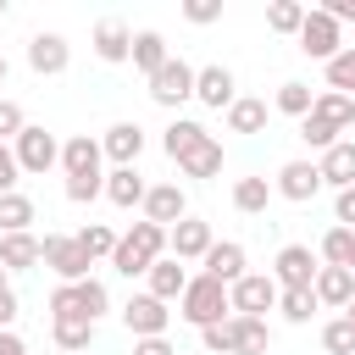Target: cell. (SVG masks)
<instances>
[{
  "label": "cell",
  "instance_id": "54",
  "mask_svg": "<svg viewBox=\"0 0 355 355\" xmlns=\"http://www.w3.org/2000/svg\"><path fill=\"white\" fill-rule=\"evenodd\" d=\"M0 17H6V0H0Z\"/></svg>",
  "mask_w": 355,
  "mask_h": 355
},
{
  "label": "cell",
  "instance_id": "28",
  "mask_svg": "<svg viewBox=\"0 0 355 355\" xmlns=\"http://www.w3.org/2000/svg\"><path fill=\"white\" fill-rule=\"evenodd\" d=\"M311 111H316V116H327L338 133H349V128H355V100H349V94H333V89H322Z\"/></svg>",
  "mask_w": 355,
  "mask_h": 355
},
{
  "label": "cell",
  "instance_id": "25",
  "mask_svg": "<svg viewBox=\"0 0 355 355\" xmlns=\"http://www.w3.org/2000/svg\"><path fill=\"white\" fill-rule=\"evenodd\" d=\"M50 333H55L61 355H83L94 344V322L89 316H50Z\"/></svg>",
  "mask_w": 355,
  "mask_h": 355
},
{
  "label": "cell",
  "instance_id": "40",
  "mask_svg": "<svg viewBox=\"0 0 355 355\" xmlns=\"http://www.w3.org/2000/svg\"><path fill=\"white\" fill-rule=\"evenodd\" d=\"M277 311H283L288 322H311V311H316V288H283V294H277Z\"/></svg>",
  "mask_w": 355,
  "mask_h": 355
},
{
  "label": "cell",
  "instance_id": "16",
  "mask_svg": "<svg viewBox=\"0 0 355 355\" xmlns=\"http://www.w3.org/2000/svg\"><path fill=\"white\" fill-rule=\"evenodd\" d=\"M100 139H89V133H72L67 144H61V166H67V178H105L100 172Z\"/></svg>",
  "mask_w": 355,
  "mask_h": 355
},
{
  "label": "cell",
  "instance_id": "47",
  "mask_svg": "<svg viewBox=\"0 0 355 355\" xmlns=\"http://www.w3.org/2000/svg\"><path fill=\"white\" fill-rule=\"evenodd\" d=\"M322 11H327L333 22H355V0H327Z\"/></svg>",
  "mask_w": 355,
  "mask_h": 355
},
{
  "label": "cell",
  "instance_id": "29",
  "mask_svg": "<svg viewBox=\"0 0 355 355\" xmlns=\"http://www.w3.org/2000/svg\"><path fill=\"white\" fill-rule=\"evenodd\" d=\"M205 139H211V133H205L200 122H189V116H178V122L166 128V139H161V144H166V155H172V161H183V155H189L194 144H205Z\"/></svg>",
  "mask_w": 355,
  "mask_h": 355
},
{
  "label": "cell",
  "instance_id": "46",
  "mask_svg": "<svg viewBox=\"0 0 355 355\" xmlns=\"http://www.w3.org/2000/svg\"><path fill=\"white\" fill-rule=\"evenodd\" d=\"M333 216H338V227H355V189H338V200H333Z\"/></svg>",
  "mask_w": 355,
  "mask_h": 355
},
{
  "label": "cell",
  "instance_id": "39",
  "mask_svg": "<svg viewBox=\"0 0 355 355\" xmlns=\"http://www.w3.org/2000/svg\"><path fill=\"white\" fill-rule=\"evenodd\" d=\"M311 105H316V94H311L305 83H283V89H277V111H283V116H300V122H305Z\"/></svg>",
  "mask_w": 355,
  "mask_h": 355
},
{
  "label": "cell",
  "instance_id": "49",
  "mask_svg": "<svg viewBox=\"0 0 355 355\" xmlns=\"http://www.w3.org/2000/svg\"><path fill=\"white\" fill-rule=\"evenodd\" d=\"M11 322H17V294H11V288H6V294H0V333H6V327H11Z\"/></svg>",
  "mask_w": 355,
  "mask_h": 355
},
{
  "label": "cell",
  "instance_id": "31",
  "mask_svg": "<svg viewBox=\"0 0 355 355\" xmlns=\"http://www.w3.org/2000/svg\"><path fill=\"white\" fill-rule=\"evenodd\" d=\"M28 222H33V200L17 189V194H0V239L6 233H28Z\"/></svg>",
  "mask_w": 355,
  "mask_h": 355
},
{
  "label": "cell",
  "instance_id": "18",
  "mask_svg": "<svg viewBox=\"0 0 355 355\" xmlns=\"http://www.w3.org/2000/svg\"><path fill=\"white\" fill-rule=\"evenodd\" d=\"M100 150H105L116 166H133L139 150H144V128H139V122H111L105 139H100Z\"/></svg>",
  "mask_w": 355,
  "mask_h": 355
},
{
  "label": "cell",
  "instance_id": "5",
  "mask_svg": "<svg viewBox=\"0 0 355 355\" xmlns=\"http://www.w3.org/2000/svg\"><path fill=\"white\" fill-rule=\"evenodd\" d=\"M11 150H17V166H22V172H39V178H44V172L61 161L55 133H50V128H33V122L17 133V144H11Z\"/></svg>",
  "mask_w": 355,
  "mask_h": 355
},
{
  "label": "cell",
  "instance_id": "37",
  "mask_svg": "<svg viewBox=\"0 0 355 355\" xmlns=\"http://www.w3.org/2000/svg\"><path fill=\"white\" fill-rule=\"evenodd\" d=\"M300 139H305V144H311V150H322V155H327V150H333V144H338V139H344V133H338V128H333V122H327V116H316V111H311V116H305V122H300Z\"/></svg>",
  "mask_w": 355,
  "mask_h": 355
},
{
  "label": "cell",
  "instance_id": "32",
  "mask_svg": "<svg viewBox=\"0 0 355 355\" xmlns=\"http://www.w3.org/2000/svg\"><path fill=\"white\" fill-rule=\"evenodd\" d=\"M178 166H183L189 178H216V172H222V144H216V139H205V144H194Z\"/></svg>",
  "mask_w": 355,
  "mask_h": 355
},
{
  "label": "cell",
  "instance_id": "13",
  "mask_svg": "<svg viewBox=\"0 0 355 355\" xmlns=\"http://www.w3.org/2000/svg\"><path fill=\"white\" fill-rule=\"evenodd\" d=\"M67 61H72V44H67L61 33H33V39H28V67H33L39 78L67 72Z\"/></svg>",
  "mask_w": 355,
  "mask_h": 355
},
{
  "label": "cell",
  "instance_id": "14",
  "mask_svg": "<svg viewBox=\"0 0 355 355\" xmlns=\"http://www.w3.org/2000/svg\"><path fill=\"white\" fill-rule=\"evenodd\" d=\"M283 200H294V205H305V200H316V189H322V172H316V161H283V172H277V183H272Z\"/></svg>",
  "mask_w": 355,
  "mask_h": 355
},
{
  "label": "cell",
  "instance_id": "22",
  "mask_svg": "<svg viewBox=\"0 0 355 355\" xmlns=\"http://www.w3.org/2000/svg\"><path fill=\"white\" fill-rule=\"evenodd\" d=\"M39 261H44V239H33V233H6L0 239V266L6 272H28Z\"/></svg>",
  "mask_w": 355,
  "mask_h": 355
},
{
  "label": "cell",
  "instance_id": "45",
  "mask_svg": "<svg viewBox=\"0 0 355 355\" xmlns=\"http://www.w3.org/2000/svg\"><path fill=\"white\" fill-rule=\"evenodd\" d=\"M183 17L205 28V22H216V17H222V0H183Z\"/></svg>",
  "mask_w": 355,
  "mask_h": 355
},
{
  "label": "cell",
  "instance_id": "12",
  "mask_svg": "<svg viewBox=\"0 0 355 355\" xmlns=\"http://www.w3.org/2000/svg\"><path fill=\"white\" fill-rule=\"evenodd\" d=\"M211 244H216V239H211V222H200V216H183V222L166 233V250H172L178 261H205Z\"/></svg>",
  "mask_w": 355,
  "mask_h": 355
},
{
  "label": "cell",
  "instance_id": "55",
  "mask_svg": "<svg viewBox=\"0 0 355 355\" xmlns=\"http://www.w3.org/2000/svg\"><path fill=\"white\" fill-rule=\"evenodd\" d=\"M349 272H355V255H349Z\"/></svg>",
  "mask_w": 355,
  "mask_h": 355
},
{
  "label": "cell",
  "instance_id": "19",
  "mask_svg": "<svg viewBox=\"0 0 355 355\" xmlns=\"http://www.w3.org/2000/svg\"><path fill=\"white\" fill-rule=\"evenodd\" d=\"M349 300H355V272L349 266H322L316 272V305L349 311Z\"/></svg>",
  "mask_w": 355,
  "mask_h": 355
},
{
  "label": "cell",
  "instance_id": "51",
  "mask_svg": "<svg viewBox=\"0 0 355 355\" xmlns=\"http://www.w3.org/2000/svg\"><path fill=\"white\" fill-rule=\"evenodd\" d=\"M6 277H11V272H6V266H0V294H6V288H11V283H6Z\"/></svg>",
  "mask_w": 355,
  "mask_h": 355
},
{
  "label": "cell",
  "instance_id": "10",
  "mask_svg": "<svg viewBox=\"0 0 355 355\" xmlns=\"http://www.w3.org/2000/svg\"><path fill=\"white\" fill-rule=\"evenodd\" d=\"M300 50H305V55H316V61H333V55L344 50V33H338V22H333L322 6L305 17V28H300Z\"/></svg>",
  "mask_w": 355,
  "mask_h": 355
},
{
  "label": "cell",
  "instance_id": "7",
  "mask_svg": "<svg viewBox=\"0 0 355 355\" xmlns=\"http://www.w3.org/2000/svg\"><path fill=\"white\" fill-rule=\"evenodd\" d=\"M277 283H272V272H244L233 288H227V300H233V316H261V311H272L277 305Z\"/></svg>",
  "mask_w": 355,
  "mask_h": 355
},
{
  "label": "cell",
  "instance_id": "15",
  "mask_svg": "<svg viewBox=\"0 0 355 355\" xmlns=\"http://www.w3.org/2000/svg\"><path fill=\"white\" fill-rule=\"evenodd\" d=\"M233 89H239V83H233V72H227V67H200V72H194V100H200V105H211V111H227V105L239 100Z\"/></svg>",
  "mask_w": 355,
  "mask_h": 355
},
{
  "label": "cell",
  "instance_id": "44",
  "mask_svg": "<svg viewBox=\"0 0 355 355\" xmlns=\"http://www.w3.org/2000/svg\"><path fill=\"white\" fill-rule=\"evenodd\" d=\"M17 178H22L17 150H11V144H0V194H17Z\"/></svg>",
  "mask_w": 355,
  "mask_h": 355
},
{
  "label": "cell",
  "instance_id": "48",
  "mask_svg": "<svg viewBox=\"0 0 355 355\" xmlns=\"http://www.w3.org/2000/svg\"><path fill=\"white\" fill-rule=\"evenodd\" d=\"M133 355H178V349H172L166 338H139V344H133Z\"/></svg>",
  "mask_w": 355,
  "mask_h": 355
},
{
  "label": "cell",
  "instance_id": "41",
  "mask_svg": "<svg viewBox=\"0 0 355 355\" xmlns=\"http://www.w3.org/2000/svg\"><path fill=\"white\" fill-rule=\"evenodd\" d=\"M78 244L100 261V255H116V244H122V233H111V227H100V222H89L83 233H78Z\"/></svg>",
  "mask_w": 355,
  "mask_h": 355
},
{
  "label": "cell",
  "instance_id": "52",
  "mask_svg": "<svg viewBox=\"0 0 355 355\" xmlns=\"http://www.w3.org/2000/svg\"><path fill=\"white\" fill-rule=\"evenodd\" d=\"M344 316H349V322H355V300H349V311H344Z\"/></svg>",
  "mask_w": 355,
  "mask_h": 355
},
{
  "label": "cell",
  "instance_id": "53",
  "mask_svg": "<svg viewBox=\"0 0 355 355\" xmlns=\"http://www.w3.org/2000/svg\"><path fill=\"white\" fill-rule=\"evenodd\" d=\"M0 83H6V55H0Z\"/></svg>",
  "mask_w": 355,
  "mask_h": 355
},
{
  "label": "cell",
  "instance_id": "33",
  "mask_svg": "<svg viewBox=\"0 0 355 355\" xmlns=\"http://www.w3.org/2000/svg\"><path fill=\"white\" fill-rule=\"evenodd\" d=\"M227 128L233 133H261L266 128V100H233L227 105Z\"/></svg>",
  "mask_w": 355,
  "mask_h": 355
},
{
  "label": "cell",
  "instance_id": "38",
  "mask_svg": "<svg viewBox=\"0 0 355 355\" xmlns=\"http://www.w3.org/2000/svg\"><path fill=\"white\" fill-rule=\"evenodd\" d=\"M322 349H327V355H355V322H349V316H333V322L322 327Z\"/></svg>",
  "mask_w": 355,
  "mask_h": 355
},
{
  "label": "cell",
  "instance_id": "3",
  "mask_svg": "<svg viewBox=\"0 0 355 355\" xmlns=\"http://www.w3.org/2000/svg\"><path fill=\"white\" fill-rule=\"evenodd\" d=\"M178 316L183 322H194V327H216V322H227L233 316V300H227V283H216V277H189V288H183V300H178Z\"/></svg>",
  "mask_w": 355,
  "mask_h": 355
},
{
  "label": "cell",
  "instance_id": "9",
  "mask_svg": "<svg viewBox=\"0 0 355 355\" xmlns=\"http://www.w3.org/2000/svg\"><path fill=\"white\" fill-rule=\"evenodd\" d=\"M122 322H128L133 338H166L172 311H166V300H155V294H133V300L122 305Z\"/></svg>",
  "mask_w": 355,
  "mask_h": 355
},
{
  "label": "cell",
  "instance_id": "42",
  "mask_svg": "<svg viewBox=\"0 0 355 355\" xmlns=\"http://www.w3.org/2000/svg\"><path fill=\"white\" fill-rule=\"evenodd\" d=\"M22 128H28L22 105H17V100H0V144H6V139L17 144V133H22Z\"/></svg>",
  "mask_w": 355,
  "mask_h": 355
},
{
  "label": "cell",
  "instance_id": "21",
  "mask_svg": "<svg viewBox=\"0 0 355 355\" xmlns=\"http://www.w3.org/2000/svg\"><path fill=\"white\" fill-rule=\"evenodd\" d=\"M144 277H150V288H144V294H155V300H183V288H189V272H183V261H178V255H161Z\"/></svg>",
  "mask_w": 355,
  "mask_h": 355
},
{
  "label": "cell",
  "instance_id": "24",
  "mask_svg": "<svg viewBox=\"0 0 355 355\" xmlns=\"http://www.w3.org/2000/svg\"><path fill=\"white\" fill-rule=\"evenodd\" d=\"M205 277H216V283H239L244 277V244H233V239H222V244H211V255H205Z\"/></svg>",
  "mask_w": 355,
  "mask_h": 355
},
{
  "label": "cell",
  "instance_id": "11",
  "mask_svg": "<svg viewBox=\"0 0 355 355\" xmlns=\"http://www.w3.org/2000/svg\"><path fill=\"white\" fill-rule=\"evenodd\" d=\"M183 216H189V194H183L178 183H155V189L144 194V222H155V227L172 233Z\"/></svg>",
  "mask_w": 355,
  "mask_h": 355
},
{
  "label": "cell",
  "instance_id": "43",
  "mask_svg": "<svg viewBox=\"0 0 355 355\" xmlns=\"http://www.w3.org/2000/svg\"><path fill=\"white\" fill-rule=\"evenodd\" d=\"M94 194H105V178H67V200L72 205H89Z\"/></svg>",
  "mask_w": 355,
  "mask_h": 355
},
{
  "label": "cell",
  "instance_id": "36",
  "mask_svg": "<svg viewBox=\"0 0 355 355\" xmlns=\"http://www.w3.org/2000/svg\"><path fill=\"white\" fill-rule=\"evenodd\" d=\"M355 255V227H327L322 239V266H349Z\"/></svg>",
  "mask_w": 355,
  "mask_h": 355
},
{
  "label": "cell",
  "instance_id": "17",
  "mask_svg": "<svg viewBox=\"0 0 355 355\" xmlns=\"http://www.w3.org/2000/svg\"><path fill=\"white\" fill-rule=\"evenodd\" d=\"M94 55L100 61H133V28L128 22H116V17H105V22H94Z\"/></svg>",
  "mask_w": 355,
  "mask_h": 355
},
{
  "label": "cell",
  "instance_id": "26",
  "mask_svg": "<svg viewBox=\"0 0 355 355\" xmlns=\"http://www.w3.org/2000/svg\"><path fill=\"white\" fill-rule=\"evenodd\" d=\"M172 61V50H166V39L155 33V28H144V33H133V67L144 72V78H155L161 67Z\"/></svg>",
  "mask_w": 355,
  "mask_h": 355
},
{
  "label": "cell",
  "instance_id": "1",
  "mask_svg": "<svg viewBox=\"0 0 355 355\" xmlns=\"http://www.w3.org/2000/svg\"><path fill=\"white\" fill-rule=\"evenodd\" d=\"M200 344H205V355H266L272 333L261 316H227L216 327H200Z\"/></svg>",
  "mask_w": 355,
  "mask_h": 355
},
{
  "label": "cell",
  "instance_id": "30",
  "mask_svg": "<svg viewBox=\"0 0 355 355\" xmlns=\"http://www.w3.org/2000/svg\"><path fill=\"white\" fill-rule=\"evenodd\" d=\"M272 194H277V189H272L266 178H239V183H233V205H239L244 216H261Z\"/></svg>",
  "mask_w": 355,
  "mask_h": 355
},
{
  "label": "cell",
  "instance_id": "4",
  "mask_svg": "<svg viewBox=\"0 0 355 355\" xmlns=\"http://www.w3.org/2000/svg\"><path fill=\"white\" fill-rule=\"evenodd\" d=\"M44 266H50L61 283H83L89 266H94V255L78 244V233H72V239H67V233H44Z\"/></svg>",
  "mask_w": 355,
  "mask_h": 355
},
{
  "label": "cell",
  "instance_id": "6",
  "mask_svg": "<svg viewBox=\"0 0 355 355\" xmlns=\"http://www.w3.org/2000/svg\"><path fill=\"white\" fill-rule=\"evenodd\" d=\"M316 272H322V261L311 255V244H283L277 266H272V283L277 288H316Z\"/></svg>",
  "mask_w": 355,
  "mask_h": 355
},
{
  "label": "cell",
  "instance_id": "20",
  "mask_svg": "<svg viewBox=\"0 0 355 355\" xmlns=\"http://www.w3.org/2000/svg\"><path fill=\"white\" fill-rule=\"evenodd\" d=\"M144 194H150V183H144L133 166H111V172H105V200H111V205L133 211V205H144Z\"/></svg>",
  "mask_w": 355,
  "mask_h": 355
},
{
  "label": "cell",
  "instance_id": "35",
  "mask_svg": "<svg viewBox=\"0 0 355 355\" xmlns=\"http://www.w3.org/2000/svg\"><path fill=\"white\" fill-rule=\"evenodd\" d=\"M327 89L333 94H349L355 100V44H344L333 61H327Z\"/></svg>",
  "mask_w": 355,
  "mask_h": 355
},
{
  "label": "cell",
  "instance_id": "50",
  "mask_svg": "<svg viewBox=\"0 0 355 355\" xmlns=\"http://www.w3.org/2000/svg\"><path fill=\"white\" fill-rule=\"evenodd\" d=\"M0 355H28V344H22V338L6 327V333H0Z\"/></svg>",
  "mask_w": 355,
  "mask_h": 355
},
{
  "label": "cell",
  "instance_id": "34",
  "mask_svg": "<svg viewBox=\"0 0 355 355\" xmlns=\"http://www.w3.org/2000/svg\"><path fill=\"white\" fill-rule=\"evenodd\" d=\"M72 294H78V311H83L89 322H100V316L111 311V294H105V283H100V277H83V283H72Z\"/></svg>",
  "mask_w": 355,
  "mask_h": 355
},
{
  "label": "cell",
  "instance_id": "23",
  "mask_svg": "<svg viewBox=\"0 0 355 355\" xmlns=\"http://www.w3.org/2000/svg\"><path fill=\"white\" fill-rule=\"evenodd\" d=\"M316 172H322V183H333V189H355V139H338V144L316 161Z\"/></svg>",
  "mask_w": 355,
  "mask_h": 355
},
{
  "label": "cell",
  "instance_id": "8",
  "mask_svg": "<svg viewBox=\"0 0 355 355\" xmlns=\"http://www.w3.org/2000/svg\"><path fill=\"white\" fill-rule=\"evenodd\" d=\"M150 100H155V105H166V111H172V105H183V100H194V67H189L183 55H172V61L150 78Z\"/></svg>",
  "mask_w": 355,
  "mask_h": 355
},
{
  "label": "cell",
  "instance_id": "2",
  "mask_svg": "<svg viewBox=\"0 0 355 355\" xmlns=\"http://www.w3.org/2000/svg\"><path fill=\"white\" fill-rule=\"evenodd\" d=\"M161 255H166V227H155V222H133V227L122 233V244H116L111 266H116L122 277H144Z\"/></svg>",
  "mask_w": 355,
  "mask_h": 355
},
{
  "label": "cell",
  "instance_id": "27",
  "mask_svg": "<svg viewBox=\"0 0 355 355\" xmlns=\"http://www.w3.org/2000/svg\"><path fill=\"white\" fill-rule=\"evenodd\" d=\"M305 17H311V6H300V0H272V6H266V28H272V33H294V39H300Z\"/></svg>",
  "mask_w": 355,
  "mask_h": 355
}]
</instances>
